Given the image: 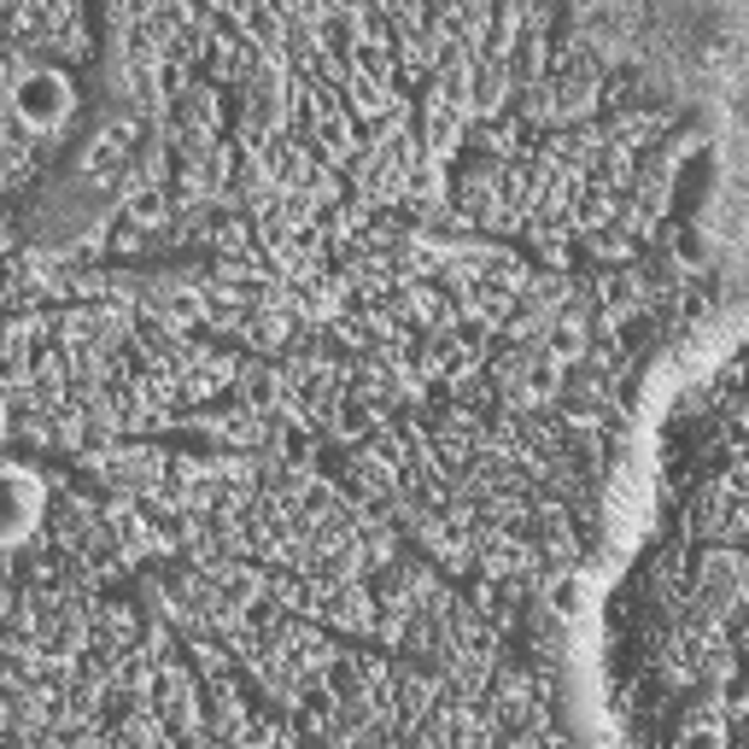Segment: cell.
I'll return each instance as SVG.
<instances>
[{
	"instance_id": "6da1fadb",
	"label": "cell",
	"mask_w": 749,
	"mask_h": 749,
	"mask_svg": "<svg viewBox=\"0 0 749 749\" xmlns=\"http://www.w3.org/2000/svg\"><path fill=\"white\" fill-rule=\"evenodd\" d=\"M71 106H76V94H71L65 71H30V76L12 89V123H18L30 141H48L59 123L71 117Z\"/></svg>"
},
{
	"instance_id": "7a4b0ae2",
	"label": "cell",
	"mask_w": 749,
	"mask_h": 749,
	"mask_svg": "<svg viewBox=\"0 0 749 749\" xmlns=\"http://www.w3.org/2000/svg\"><path fill=\"white\" fill-rule=\"evenodd\" d=\"M310 147L317 153H328L335 164H351L363 153V141H358V123H351V112L346 106H335L322 89L310 94Z\"/></svg>"
},
{
	"instance_id": "3957f363",
	"label": "cell",
	"mask_w": 749,
	"mask_h": 749,
	"mask_svg": "<svg viewBox=\"0 0 749 749\" xmlns=\"http://www.w3.org/2000/svg\"><path fill=\"white\" fill-rule=\"evenodd\" d=\"M123 223L141 228V235L164 228V223H171V194L153 187V182H141V176H130V182H123Z\"/></svg>"
},
{
	"instance_id": "277c9868",
	"label": "cell",
	"mask_w": 749,
	"mask_h": 749,
	"mask_svg": "<svg viewBox=\"0 0 749 749\" xmlns=\"http://www.w3.org/2000/svg\"><path fill=\"white\" fill-rule=\"evenodd\" d=\"M158 702H164V715H171L176 726H199V685H194V674H187L182 661H164Z\"/></svg>"
},
{
	"instance_id": "5b68a950",
	"label": "cell",
	"mask_w": 749,
	"mask_h": 749,
	"mask_svg": "<svg viewBox=\"0 0 749 749\" xmlns=\"http://www.w3.org/2000/svg\"><path fill=\"white\" fill-rule=\"evenodd\" d=\"M130 153V123L123 117H112L106 130L94 135V147L82 153V171H94V176H106V171H117V158Z\"/></svg>"
},
{
	"instance_id": "8992f818",
	"label": "cell",
	"mask_w": 749,
	"mask_h": 749,
	"mask_svg": "<svg viewBox=\"0 0 749 749\" xmlns=\"http://www.w3.org/2000/svg\"><path fill=\"white\" fill-rule=\"evenodd\" d=\"M481 562H486V574H497V579H510V574H522L527 562H533V551L527 545H515V538H486V551H481Z\"/></svg>"
},
{
	"instance_id": "52a82bcc",
	"label": "cell",
	"mask_w": 749,
	"mask_h": 749,
	"mask_svg": "<svg viewBox=\"0 0 749 749\" xmlns=\"http://www.w3.org/2000/svg\"><path fill=\"white\" fill-rule=\"evenodd\" d=\"M579 351H586V328H579V322H556L551 340H545V358L551 363H574Z\"/></svg>"
},
{
	"instance_id": "ba28073f",
	"label": "cell",
	"mask_w": 749,
	"mask_h": 749,
	"mask_svg": "<svg viewBox=\"0 0 749 749\" xmlns=\"http://www.w3.org/2000/svg\"><path fill=\"white\" fill-rule=\"evenodd\" d=\"M474 363H481V351H474L469 340H440L433 346V369L440 374H469Z\"/></svg>"
},
{
	"instance_id": "9c48e42d",
	"label": "cell",
	"mask_w": 749,
	"mask_h": 749,
	"mask_svg": "<svg viewBox=\"0 0 749 749\" xmlns=\"http://www.w3.org/2000/svg\"><path fill=\"white\" fill-rule=\"evenodd\" d=\"M679 749H726V732H720V720H715V715H697L691 726H685Z\"/></svg>"
}]
</instances>
